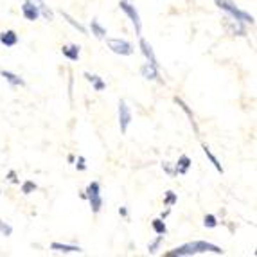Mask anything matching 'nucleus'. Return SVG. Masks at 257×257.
<instances>
[{
  "instance_id": "obj_29",
  "label": "nucleus",
  "mask_w": 257,
  "mask_h": 257,
  "mask_svg": "<svg viewBox=\"0 0 257 257\" xmlns=\"http://www.w3.org/2000/svg\"><path fill=\"white\" fill-rule=\"evenodd\" d=\"M119 214L120 216H128V209H126V207H120V209H119Z\"/></svg>"
},
{
  "instance_id": "obj_7",
  "label": "nucleus",
  "mask_w": 257,
  "mask_h": 257,
  "mask_svg": "<svg viewBox=\"0 0 257 257\" xmlns=\"http://www.w3.org/2000/svg\"><path fill=\"white\" fill-rule=\"evenodd\" d=\"M61 54L70 61H77L79 60V54H81V47L77 43H69V45H63L61 47Z\"/></svg>"
},
{
  "instance_id": "obj_18",
  "label": "nucleus",
  "mask_w": 257,
  "mask_h": 257,
  "mask_svg": "<svg viewBox=\"0 0 257 257\" xmlns=\"http://www.w3.org/2000/svg\"><path fill=\"white\" fill-rule=\"evenodd\" d=\"M60 13H61V17L65 18V22H67V24H69V26H72L76 31H79V33H81V35H86V29H85V27H83L81 24H79V22H77V20H74V18L70 17V15L67 13V11H63V9H61Z\"/></svg>"
},
{
  "instance_id": "obj_6",
  "label": "nucleus",
  "mask_w": 257,
  "mask_h": 257,
  "mask_svg": "<svg viewBox=\"0 0 257 257\" xmlns=\"http://www.w3.org/2000/svg\"><path fill=\"white\" fill-rule=\"evenodd\" d=\"M141 74L142 77H146V79H150V81H159L162 83V79H160V74H159V67L157 65H151V63H144L141 67Z\"/></svg>"
},
{
  "instance_id": "obj_1",
  "label": "nucleus",
  "mask_w": 257,
  "mask_h": 257,
  "mask_svg": "<svg viewBox=\"0 0 257 257\" xmlns=\"http://www.w3.org/2000/svg\"><path fill=\"white\" fill-rule=\"evenodd\" d=\"M214 2H216V6H218L221 11H225V13H227L234 22H237V24H243V26H246V24L253 26V17H252V15L237 8V6L234 4V0H214Z\"/></svg>"
},
{
  "instance_id": "obj_23",
  "label": "nucleus",
  "mask_w": 257,
  "mask_h": 257,
  "mask_svg": "<svg viewBox=\"0 0 257 257\" xmlns=\"http://www.w3.org/2000/svg\"><path fill=\"white\" fill-rule=\"evenodd\" d=\"M203 227L205 228H216L218 227V218L214 214H207L203 218Z\"/></svg>"
},
{
  "instance_id": "obj_24",
  "label": "nucleus",
  "mask_w": 257,
  "mask_h": 257,
  "mask_svg": "<svg viewBox=\"0 0 257 257\" xmlns=\"http://www.w3.org/2000/svg\"><path fill=\"white\" fill-rule=\"evenodd\" d=\"M36 189H38V185H36L33 180H26V182H24V184H22V193H24V194H31V193H35Z\"/></svg>"
},
{
  "instance_id": "obj_21",
  "label": "nucleus",
  "mask_w": 257,
  "mask_h": 257,
  "mask_svg": "<svg viewBox=\"0 0 257 257\" xmlns=\"http://www.w3.org/2000/svg\"><path fill=\"white\" fill-rule=\"evenodd\" d=\"M162 241H164V236H162V234H157V237H155V239L151 241L150 244H148V252H150V253H157V250L160 248V244H162Z\"/></svg>"
},
{
  "instance_id": "obj_28",
  "label": "nucleus",
  "mask_w": 257,
  "mask_h": 257,
  "mask_svg": "<svg viewBox=\"0 0 257 257\" xmlns=\"http://www.w3.org/2000/svg\"><path fill=\"white\" fill-rule=\"evenodd\" d=\"M86 160H85V157H79V159H77V164H76V167L77 169H79V171H85L86 169Z\"/></svg>"
},
{
  "instance_id": "obj_15",
  "label": "nucleus",
  "mask_w": 257,
  "mask_h": 257,
  "mask_svg": "<svg viewBox=\"0 0 257 257\" xmlns=\"http://www.w3.org/2000/svg\"><path fill=\"white\" fill-rule=\"evenodd\" d=\"M24 2H29V4L36 6V8L40 9V15H42V17L45 18V20L51 22L52 17H54V15H52V11L47 8V6H45V2H43V0H24Z\"/></svg>"
},
{
  "instance_id": "obj_20",
  "label": "nucleus",
  "mask_w": 257,
  "mask_h": 257,
  "mask_svg": "<svg viewBox=\"0 0 257 257\" xmlns=\"http://www.w3.org/2000/svg\"><path fill=\"white\" fill-rule=\"evenodd\" d=\"M151 227H153L155 234H162V236H166V232H167V227H166V223H164L162 218H157L151 221Z\"/></svg>"
},
{
  "instance_id": "obj_2",
  "label": "nucleus",
  "mask_w": 257,
  "mask_h": 257,
  "mask_svg": "<svg viewBox=\"0 0 257 257\" xmlns=\"http://www.w3.org/2000/svg\"><path fill=\"white\" fill-rule=\"evenodd\" d=\"M85 200L90 202V209L94 214L101 212V209H103V196H101V184L99 182H90V184L86 185Z\"/></svg>"
},
{
  "instance_id": "obj_12",
  "label": "nucleus",
  "mask_w": 257,
  "mask_h": 257,
  "mask_svg": "<svg viewBox=\"0 0 257 257\" xmlns=\"http://www.w3.org/2000/svg\"><path fill=\"white\" fill-rule=\"evenodd\" d=\"M173 166H175L176 175H187L189 169H191V166H193V162H191V159H189L187 155H182L180 159H178V162L173 164Z\"/></svg>"
},
{
  "instance_id": "obj_27",
  "label": "nucleus",
  "mask_w": 257,
  "mask_h": 257,
  "mask_svg": "<svg viewBox=\"0 0 257 257\" xmlns=\"http://www.w3.org/2000/svg\"><path fill=\"white\" fill-rule=\"evenodd\" d=\"M6 178H8L11 184H20V180L17 178V171H15V169H11V171L8 173V176H6Z\"/></svg>"
},
{
  "instance_id": "obj_13",
  "label": "nucleus",
  "mask_w": 257,
  "mask_h": 257,
  "mask_svg": "<svg viewBox=\"0 0 257 257\" xmlns=\"http://www.w3.org/2000/svg\"><path fill=\"white\" fill-rule=\"evenodd\" d=\"M85 77L86 81L92 83V86H94L95 92H103L104 88H106V83L103 81V77L97 76V74H90V72H85Z\"/></svg>"
},
{
  "instance_id": "obj_8",
  "label": "nucleus",
  "mask_w": 257,
  "mask_h": 257,
  "mask_svg": "<svg viewBox=\"0 0 257 257\" xmlns=\"http://www.w3.org/2000/svg\"><path fill=\"white\" fill-rule=\"evenodd\" d=\"M139 45H141V51H142V54H144V58H146L148 63L157 65V67H159V61H157V56H155V51H153V47H151L150 43H148L144 38H141V42H139Z\"/></svg>"
},
{
  "instance_id": "obj_14",
  "label": "nucleus",
  "mask_w": 257,
  "mask_h": 257,
  "mask_svg": "<svg viewBox=\"0 0 257 257\" xmlns=\"http://www.w3.org/2000/svg\"><path fill=\"white\" fill-rule=\"evenodd\" d=\"M0 76L4 77L6 81H8L11 86H26V81H24L20 76H17L15 72H9V70H0Z\"/></svg>"
},
{
  "instance_id": "obj_25",
  "label": "nucleus",
  "mask_w": 257,
  "mask_h": 257,
  "mask_svg": "<svg viewBox=\"0 0 257 257\" xmlns=\"http://www.w3.org/2000/svg\"><path fill=\"white\" fill-rule=\"evenodd\" d=\"M0 234H2V236H11V234H13V227H11V225H9V223H6V221H2V219H0Z\"/></svg>"
},
{
  "instance_id": "obj_31",
  "label": "nucleus",
  "mask_w": 257,
  "mask_h": 257,
  "mask_svg": "<svg viewBox=\"0 0 257 257\" xmlns=\"http://www.w3.org/2000/svg\"><path fill=\"white\" fill-rule=\"evenodd\" d=\"M126 2H132V0H126Z\"/></svg>"
},
{
  "instance_id": "obj_5",
  "label": "nucleus",
  "mask_w": 257,
  "mask_h": 257,
  "mask_svg": "<svg viewBox=\"0 0 257 257\" xmlns=\"http://www.w3.org/2000/svg\"><path fill=\"white\" fill-rule=\"evenodd\" d=\"M132 124V110L130 106L126 104L124 99H120L119 101V128H120V133H126Z\"/></svg>"
},
{
  "instance_id": "obj_30",
  "label": "nucleus",
  "mask_w": 257,
  "mask_h": 257,
  "mask_svg": "<svg viewBox=\"0 0 257 257\" xmlns=\"http://www.w3.org/2000/svg\"><path fill=\"white\" fill-rule=\"evenodd\" d=\"M67 160H69V164H74V160H76V159H74V155H69V159H67Z\"/></svg>"
},
{
  "instance_id": "obj_9",
  "label": "nucleus",
  "mask_w": 257,
  "mask_h": 257,
  "mask_svg": "<svg viewBox=\"0 0 257 257\" xmlns=\"http://www.w3.org/2000/svg\"><path fill=\"white\" fill-rule=\"evenodd\" d=\"M22 15H24L26 20L35 22L40 18V9L36 8V6L29 4V2H22Z\"/></svg>"
},
{
  "instance_id": "obj_16",
  "label": "nucleus",
  "mask_w": 257,
  "mask_h": 257,
  "mask_svg": "<svg viewBox=\"0 0 257 257\" xmlns=\"http://www.w3.org/2000/svg\"><path fill=\"white\" fill-rule=\"evenodd\" d=\"M202 150H203V153H205V157H207V159H209V162L212 164V166H214V169H216V171H218V173H221V175H223V166H221V164H219V160L216 159V155L212 153V151H210V148L207 146V144H203V146H202Z\"/></svg>"
},
{
  "instance_id": "obj_19",
  "label": "nucleus",
  "mask_w": 257,
  "mask_h": 257,
  "mask_svg": "<svg viewBox=\"0 0 257 257\" xmlns=\"http://www.w3.org/2000/svg\"><path fill=\"white\" fill-rule=\"evenodd\" d=\"M90 29H92V35H94L95 38H104V36H106V29L99 24L97 18H94V20L90 22Z\"/></svg>"
},
{
  "instance_id": "obj_22",
  "label": "nucleus",
  "mask_w": 257,
  "mask_h": 257,
  "mask_svg": "<svg viewBox=\"0 0 257 257\" xmlns=\"http://www.w3.org/2000/svg\"><path fill=\"white\" fill-rule=\"evenodd\" d=\"M176 202H178V196H176V193H173V191H167L166 196H164V205L173 207Z\"/></svg>"
},
{
  "instance_id": "obj_10",
  "label": "nucleus",
  "mask_w": 257,
  "mask_h": 257,
  "mask_svg": "<svg viewBox=\"0 0 257 257\" xmlns=\"http://www.w3.org/2000/svg\"><path fill=\"white\" fill-rule=\"evenodd\" d=\"M51 250L54 252H61V253H76V252H83V248L79 244H67V243H52Z\"/></svg>"
},
{
  "instance_id": "obj_11",
  "label": "nucleus",
  "mask_w": 257,
  "mask_h": 257,
  "mask_svg": "<svg viewBox=\"0 0 257 257\" xmlns=\"http://www.w3.org/2000/svg\"><path fill=\"white\" fill-rule=\"evenodd\" d=\"M0 43L4 45V47H15L18 43V35L15 31H2L0 33Z\"/></svg>"
},
{
  "instance_id": "obj_26",
  "label": "nucleus",
  "mask_w": 257,
  "mask_h": 257,
  "mask_svg": "<svg viewBox=\"0 0 257 257\" xmlns=\"http://www.w3.org/2000/svg\"><path fill=\"white\" fill-rule=\"evenodd\" d=\"M162 169L167 173L169 176H176V173H175V166H173L171 162H162Z\"/></svg>"
},
{
  "instance_id": "obj_3",
  "label": "nucleus",
  "mask_w": 257,
  "mask_h": 257,
  "mask_svg": "<svg viewBox=\"0 0 257 257\" xmlns=\"http://www.w3.org/2000/svg\"><path fill=\"white\" fill-rule=\"evenodd\" d=\"M106 45L113 54H119V56H132L133 54V45L128 42V40L106 38Z\"/></svg>"
},
{
  "instance_id": "obj_4",
  "label": "nucleus",
  "mask_w": 257,
  "mask_h": 257,
  "mask_svg": "<svg viewBox=\"0 0 257 257\" xmlns=\"http://www.w3.org/2000/svg\"><path fill=\"white\" fill-rule=\"evenodd\" d=\"M119 8H120V11H122V13H124L126 17L130 18V20H132L133 27H135V33L141 36V33H142V22H141V17H139V13H137V9H135V6H133L132 2L120 0Z\"/></svg>"
},
{
  "instance_id": "obj_17",
  "label": "nucleus",
  "mask_w": 257,
  "mask_h": 257,
  "mask_svg": "<svg viewBox=\"0 0 257 257\" xmlns=\"http://www.w3.org/2000/svg\"><path fill=\"white\" fill-rule=\"evenodd\" d=\"M175 103L178 104V106H180L182 110L185 111V113H187V117H189V120H191V124H193L194 132H196V133L200 132V130H198V124H196V120H194V113H193V111H191V108H189L187 104H185V103H184V101H182L180 97H175Z\"/></svg>"
}]
</instances>
